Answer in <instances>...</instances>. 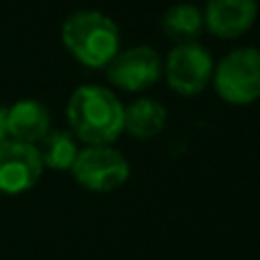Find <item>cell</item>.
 I'll list each match as a JSON object with an SVG mask.
<instances>
[{
    "instance_id": "1",
    "label": "cell",
    "mask_w": 260,
    "mask_h": 260,
    "mask_svg": "<svg viewBox=\"0 0 260 260\" xmlns=\"http://www.w3.org/2000/svg\"><path fill=\"white\" fill-rule=\"evenodd\" d=\"M67 119L76 139L87 146H105L123 133V103L108 87L82 85L69 99Z\"/></svg>"
},
{
    "instance_id": "2",
    "label": "cell",
    "mask_w": 260,
    "mask_h": 260,
    "mask_svg": "<svg viewBox=\"0 0 260 260\" xmlns=\"http://www.w3.org/2000/svg\"><path fill=\"white\" fill-rule=\"evenodd\" d=\"M62 44L80 64L89 69H105L119 53L121 35L108 14L85 9L76 12L62 25Z\"/></svg>"
},
{
    "instance_id": "3",
    "label": "cell",
    "mask_w": 260,
    "mask_h": 260,
    "mask_svg": "<svg viewBox=\"0 0 260 260\" xmlns=\"http://www.w3.org/2000/svg\"><path fill=\"white\" fill-rule=\"evenodd\" d=\"M215 91L231 105H249L260 99V48H238L212 71Z\"/></svg>"
},
{
    "instance_id": "4",
    "label": "cell",
    "mask_w": 260,
    "mask_h": 260,
    "mask_svg": "<svg viewBox=\"0 0 260 260\" xmlns=\"http://www.w3.org/2000/svg\"><path fill=\"white\" fill-rule=\"evenodd\" d=\"M71 174L80 187L89 192H114L123 187L130 178V165L110 144L105 146H87L78 151V157L71 167Z\"/></svg>"
},
{
    "instance_id": "5",
    "label": "cell",
    "mask_w": 260,
    "mask_h": 260,
    "mask_svg": "<svg viewBox=\"0 0 260 260\" xmlns=\"http://www.w3.org/2000/svg\"><path fill=\"white\" fill-rule=\"evenodd\" d=\"M165 76L169 87L180 96H197L212 80L215 62L212 55L197 41L176 44L165 62Z\"/></svg>"
},
{
    "instance_id": "6",
    "label": "cell",
    "mask_w": 260,
    "mask_h": 260,
    "mask_svg": "<svg viewBox=\"0 0 260 260\" xmlns=\"http://www.w3.org/2000/svg\"><path fill=\"white\" fill-rule=\"evenodd\" d=\"M108 80L126 91H144L153 87L162 76L160 55L148 46L119 50L105 67Z\"/></svg>"
},
{
    "instance_id": "7",
    "label": "cell",
    "mask_w": 260,
    "mask_h": 260,
    "mask_svg": "<svg viewBox=\"0 0 260 260\" xmlns=\"http://www.w3.org/2000/svg\"><path fill=\"white\" fill-rule=\"evenodd\" d=\"M44 174L39 151L35 144L5 139L0 144V192L23 194L39 183Z\"/></svg>"
},
{
    "instance_id": "8",
    "label": "cell",
    "mask_w": 260,
    "mask_h": 260,
    "mask_svg": "<svg viewBox=\"0 0 260 260\" xmlns=\"http://www.w3.org/2000/svg\"><path fill=\"white\" fill-rule=\"evenodd\" d=\"M203 27L219 39H238L258 16L256 0H208L203 7Z\"/></svg>"
},
{
    "instance_id": "9",
    "label": "cell",
    "mask_w": 260,
    "mask_h": 260,
    "mask_svg": "<svg viewBox=\"0 0 260 260\" xmlns=\"http://www.w3.org/2000/svg\"><path fill=\"white\" fill-rule=\"evenodd\" d=\"M5 130L7 139L35 144L50 130V112L39 101H18L9 110H5Z\"/></svg>"
},
{
    "instance_id": "10",
    "label": "cell",
    "mask_w": 260,
    "mask_h": 260,
    "mask_svg": "<svg viewBox=\"0 0 260 260\" xmlns=\"http://www.w3.org/2000/svg\"><path fill=\"white\" fill-rule=\"evenodd\" d=\"M167 108L153 99H137L123 108V130L137 139H151L165 130Z\"/></svg>"
},
{
    "instance_id": "11",
    "label": "cell",
    "mask_w": 260,
    "mask_h": 260,
    "mask_svg": "<svg viewBox=\"0 0 260 260\" xmlns=\"http://www.w3.org/2000/svg\"><path fill=\"white\" fill-rule=\"evenodd\" d=\"M39 157L44 169L53 171H71L73 162L78 157V139L69 130H48L39 139Z\"/></svg>"
},
{
    "instance_id": "12",
    "label": "cell",
    "mask_w": 260,
    "mask_h": 260,
    "mask_svg": "<svg viewBox=\"0 0 260 260\" xmlns=\"http://www.w3.org/2000/svg\"><path fill=\"white\" fill-rule=\"evenodd\" d=\"M160 25L167 39L176 41V44H185V41H194L203 32V14L194 5L178 3L171 5L165 12Z\"/></svg>"
},
{
    "instance_id": "13",
    "label": "cell",
    "mask_w": 260,
    "mask_h": 260,
    "mask_svg": "<svg viewBox=\"0 0 260 260\" xmlns=\"http://www.w3.org/2000/svg\"><path fill=\"white\" fill-rule=\"evenodd\" d=\"M7 139V130H5V110L0 108V144Z\"/></svg>"
},
{
    "instance_id": "14",
    "label": "cell",
    "mask_w": 260,
    "mask_h": 260,
    "mask_svg": "<svg viewBox=\"0 0 260 260\" xmlns=\"http://www.w3.org/2000/svg\"><path fill=\"white\" fill-rule=\"evenodd\" d=\"M256 3H258V0H256Z\"/></svg>"
}]
</instances>
